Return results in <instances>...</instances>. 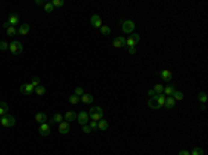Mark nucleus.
<instances>
[{
  "instance_id": "c756f323",
  "label": "nucleus",
  "mask_w": 208,
  "mask_h": 155,
  "mask_svg": "<svg viewBox=\"0 0 208 155\" xmlns=\"http://www.w3.org/2000/svg\"><path fill=\"white\" fill-rule=\"evenodd\" d=\"M153 90H154L157 94H162V91H164V86L158 83V85H155V86H154V89H153Z\"/></svg>"
},
{
  "instance_id": "7c9ffc66",
  "label": "nucleus",
  "mask_w": 208,
  "mask_h": 155,
  "mask_svg": "<svg viewBox=\"0 0 208 155\" xmlns=\"http://www.w3.org/2000/svg\"><path fill=\"white\" fill-rule=\"evenodd\" d=\"M100 29H101V33H103V35H106V36L111 33V28H110V26H106V25H103Z\"/></svg>"
},
{
  "instance_id": "412c9836",
  "label": "nucleus",
  "mask_w": 208,
  "mask_h": 155,
  "mask_svg": "<svg viewBox=\"0 0 208 155\" xmlns=\"http://www.w3.org/2000/svg\"><path fill=\"white\" fill-rule=\"evenodd\" d=\"M97 129L99 130H107L108 129V122L106 119H100L99 122H97Z\"/></svg>"
},
{
  "instance_id": "72a5a7b5",
  "label": "nucleus",
  "mask_w": 208,
  "mask_h": 155,
  "mask_svg": "<svg viewBox=\"0 0 208 155\" xmlns=\"http://www.w3.org/2000/svg\"><path fill=\"white\" fill-rule=\"evenodd\" d=\"M44 11L46 13H53L54 11V7L51 3H44Z\"/></svg>"
},
{
  "instance_id": "dca6fc26",
  "label": "nucleus",
  "mask_w": 208,
  "mask_h": 155,
  "mask_svg": "<svg viewBox=\"0 0 208 155\" xmlns=\"http://www.w3.org/2000/svg\"><path fill=\"white\" fill-rule=\"evenodd\" d=\"M35 119H36V122H39V123H46L47 122V115L44 114V112H38L35 115Z\"/></svg>"
},
{
  "instance_id": "79ce46f5",
  "label": "nucleus",
  "mask_w": 208,
  "mask_h": 155,
  "mask_svg": "<svg viewBox=\"0 0 208 155\" xmlns=\"http://www.w3.org/2000/svg\"><path fill=\"white\" fill-rule=\"evenodd\" d=\"M128 53H129V54H135V53H136V49H135V47H128Z\"/></svg>"
},
{
  "instance_id": "c9c22d12",
  "label": "nucleus",
  "mask_w": 208,
  "mask_h": 155,
  "mask_svg": "<svg viewBox=\"0 0 208 155\" xmlns=\"http://www.w3.org/2000/svg\"><path fill=\"white\" fill-rule=\"evenodd\" d=\"M135 44H136V42H135V40H133L130 36L126 39V46H128V47H135Z\"/></svg>"
},
{
  "instance_id": "6e6552de",
  "label": "nucleus",
  "mask_w": 208,
  "mask_h": 155,
  "mask_svg": "<svg viewBox=\"0 0 208 155\" xmlns=\"http://www.w3.org/2000/svg\"><path fill=\"white\" fill-rule=\"evenodd\" d=\"M71 126H69V122H61L58 123V133L60 134H67L69 133Z\"/></svg>"
},
{
  "instance_id": "f3484780",
  "label": "nucleus",
  "mask_w": 208,
  "mask_h": 155,
  "mask_svg": "<svg viewBox=\"0 0 208 155\" xmlns=\"http://www.w3.org/2000/svg\"><path fill=\"white\" fill-rule=\"evenodd\" d=\"M164 107L167 109H172L173 107H175V100H173V97L171 96V97H167V100H165V104Z\"/></svg>"
},
{
  "instance_id": "a18cd8bd",
  "label": "nucleus",
  "mask_w": 208,
  "mask_h": 155,
  "mask_svg": "<svg viewBox=\"0 0 208 155\" xmlns=\"http://www.w3.org/2000/svg\"><path fill=\"white\" fill-rule=\"evenodd\" d=\"M0 125H2V123H0Z\"/></svg>"
},
{
  "instance_id": "58836bf2",
  "label": "nucleus",
  "mask_w": 208,
  "mask_h": 155,
  "mask_svg": "<svg viewBox=\"0 0 208 155\" xmlns=\"http://www.w3.org/2000/svg\"><path fill=\"white\" fill-rule=\"evenodd\" d=\"M130 37H132V39L135 40V42H136V44L140 42V36L137 35V33H130Z\"/></svg>"
},
{
  "instance_id": "aec40b11",
  "label": "nucleus",
  "mask_w": 208,
  "mask_h": 155,
  "mask_svg": "<svg viewBox=\"0 0 208 155\" xmlns=\"http://www.w3.org/2000/svg\"><path fill=\"white\" fill-rule=\"evenodd\" d=\"M81 100H82V103H85V104H90V103H93V101H94V98H93L92 94L85 93L82 97H81Z\"/></svg>"
},
{
  "instance_id": "2eb2a0df",
  "label": "nucleus",
  "mask_w": 208,
  "mask_h": 155,
  "mask_svg": "<svg viewBox=\"0 0 208 155\" xmlns=\"http://www.w3.org/2000/svg\"><path fill=\"white\" fill-rule=\"evenodd\" d=\"M148 107H150L151 109H160L161 108L160 104H158V101H157V97H150L148 98Z\"/></svg>"
},
{
  "instance_id": "7ed1b4c3",
  "label": "nucleus",
  "mask_w": 208,
  "mask_h": 155,
  "mask_svg": "<svg viewBox=\"0 0 208 155\" xmlns=\"http://www.w3.org/2000/svg\"><path fill=\"white\" fill-rule=\"evenodd\" d=\"M8 50H10L14 55H18V54H21L22 53L24 47H22V43H20L18 40H14V42L8 43Z\"/></svg>"
},
{
  "instance_id": "f8f14e48",
  "label": "nucleus",
  "mask_w": 208,
  "mask_h": 155,
  "mask_svg": "<svg viewBox=\"0 0 208 155\" xmlns=\"http://www.w3.org/2000/svg\"><path fill=\"white\" fill-rule=\"evenodd\" d=\"M160 76H161L162 80H165V82H169V80L172 79V72H171V71H168V69H164V71H161V72H160Z\"/></svg>"
},
{
  "instance_id": "39448f33",
  "label": "nucleus",
  "mask_w": 208,
  "mask_h": 155,
  "mask_svg": "<svg viewBox=\"0 0 208 155\" xmlns=\"http://www.w3.org/2000/svg\"><path fill=\"white\" fill-rule=\"evenodd\" d=\"M20 91L22 94H25V96H29V94H32L35 91V87L31 85V83H22L21 87H20Z\"/></svg>"
},
{
  "instance_id": "6ab92c4d",
  "label": "nucleus",
  "mask_w": 208,
  "mask_h": 155,
  "mask_svg": "<svg viewBox=\"0 0 208 155\" xmlns=\"http://www.w3.org/2000/svg\"><path fill=\"white\" fill-rule=\"evenodd\" d=\"M63 119H64V115H61V114H56V115L53 116V119L50 121V123L49 125H54V123H61L63 122Z\"/></svg>"
},
{
  "instance_id": "a211bd4d",
  "label": "nucleus",
  "mask_w": 208,
  "mask_h": 155,
  "mask_svg": "<svg viewBox=\"0 0 208 155\" xmlns=\"http://www.w3.org/2000/svg\"><path fill=\"white\" fill-rule=\"evenodd\" d=\"M8 111V104L7 103H4V101H0V118L3 115H6Z\"/></svg>"
},
{
  "instance_id": "5701e85b",
  "label": "nucleus",
  "mask_w": 208,
  "mask_h": 155,
  "mask_svg": "<svg viewBox=\"0 0 208 155\" xmlns=\"http://www.w3.org/2000/svg\"><path fill=\"white\" fill-rule=\"evenodd\" d=\"M35 93L38 94V96H43L44 93H46V87L43 86V85H39V86L35 87Z\"/></svg>"
},
{
  "instance_id": "e433bc0d",
  "label": "nucleus",
  "mask_w": 208,
  "mask_h": 155,
  "mask_svg": "<svg viewBox=\"0 0 208 155\" xmlns=\"http://www.w3.org/2000/svg\"><path fill=\"white\" fill-rule=\"evenodd\" d=\"M0 50H2V51L8 50V43H7V42H3V40L0 42Z\"/></svg>"
},
{
  "instance_id": "f03ea898",
  "label": "nucleus",
  "mask_w": 208,
  "mask_h": 155,
  "mask_svg": "<svg viewBox=\"0 0 208 155\" xmlns=\"http://www.w3.org/2000/svg\"><path fill=\"white\" fill-rule=\"evenodd\" d=\"M0 123L4 127H11L15 125V118L13 115H10V114H6V115H3L0 118Z\"/></svg>"
},
{
  "instance_id": "c85d7f7f",
  "label": "nucleus",
  "mask_w": 208,
  "mask_h": 155,
  "mask_svg": "<svg viewBox=\"0 0 208 155\" xmlns=\"http://www.w3.org/2000/svg\"><path fill=\"white\" fill-rule=\"evenodd\" d=\"M51 4H53V7H63L65 4L64 0H53V1H50Z\"/></svg>"
},
{
  "instance_id": "ddd939ff",
  "label": "nucleus",
  "mask_w": 208,
  "mask_h": 155,
  "mask_svg": "<svg viewBox=\"0 0 208 155\" xmlns=\"http://www.w3.org/2000/svg\"><path fill=\"white\" fill-rule=\"evenodd\" d=\"M29 31H31V26H29V24H22V25L18 28L17 33H18V35H28Z\"/></svg>"
},
{
  "instance_id": "423d86ee",
  "label": "nucleus",
  "mask_w": 208,
  "mask_h": 155,
  "mask_svg": "<svg viewBox=\"0 0 208 155\" xmlns=\"http://www.w3.org/2000/svg\"><path fill=\"white\" fill-rule=\"evenodd\" d=\"M50 132H51V127L49 123H40V126H39V134L40 136H43V137H47V136H50Z\"/></svg>"
},
{
  "instance_id": "2f4dec72",
  "label": "nucleus",
  "mask_w": 208,
  "mask_h": 155,
  "mask_svg": "<svg viewBox=\"0 0 208 155\" xmlns=\"http://www.w3.org/2000/svg\"><path fill=\"white\" fill-rule=\"evenodd\" d=\"M7 35L8 36H15V35H17V29H15L14 26H8L7 28Z\"/></svg>"
},
{
  "instance_id": "0eeeda50",
  "label": "nucleus",
  "mask_w": 208,
  "mask_h": 155,
  "mask_svg": "<svg viewBox=\"0 0 208 155\" xmlns=\"http://www.w3.org/2000/svg\"><path fill=\"white\" fill-rule=\"evenodd\" d=\"M78 122L81 123V125H82V126H85V125H87V123H89V114H87L86 111H81L78 114Z\"/></svg>"
},
{
  "instance_id": "4c0bfd02",
  "label": "nucleus",
  "mask_w": 208,
  "mask_h": 155,
  "mask_svg": "<svg viewBox=\"0 0 208 155\" xmlns=\"http://www.w3.org/2000/svg\"><path fill=\"white\" fill-rule=\"evenodd\" d=\"M89 126H90V129H92V132H94V130H99V129H97V122H96V121H92V122H89Z\"/></svg>"
},
{
  "instance_id": "20e7f679",
  "label": "nucleus",
  "mask_w": 208,
  "mask_h": 155,
  "mask_svg": "<svg viewBox=\"0 0 208 155\" xmlns=\"http://www.w3.org/2000/svg\"><path fill=\"white\" fill-rule=\"evenodd\" d=\"M135 26H136V24H135L132 19L122 21V31H124L125 33H133V31H135Z\"/></svg>"
},
{
  "instance_id": "37998d69",
  "label": "nucleus",
  "mask_w": 208,
  "mask_h": 155,
  "mask_svg": "<svg viewBox=\"0 0 208 155\" xmlns=\"http://www.w3.org/2000/svg\"><path fill=\"white\" fill-rule=\"evenodd\" d=\"M178 155H190V152L187 151V150H182V151H179Z\"/></svg>"
},
{
  "instance_id": "9d476101",
  "label": "nucleus",
  "mask_w": 208,
  "mask_h": 155,
  "mask_svg": "<svg viewBox=\"0 0 208 155\" xmlns=\"http://www.w3.org/2000/svg\"><path fill=\"white\" fill-rule=\"evenodd\" d=\"M90 22H92V25H93L94 28H101V26H103V22H101L100 15H97V14H93V15H92V18H90Z\"/></svg>"
},
{
  "instance_id": "4468645a",
  "label": "nucleus",
  "mask_w": 208,
  "mask_h": 155,
  "mask_svg": "<svg viewBox=\"0 0 208 155\" xmlns=\"http://www.w3.org/2000/svg\"><path fill=\"white\" fill-rule=\"evenodd\" d=\"M175 90H176L175 86H172V85H168V86H164V91H162V94H164L165 97H167V96H168V97H171Z\"/></svg>"
},
{
  "instance_id": "f704fd0d",
  "label": "nucleus",
  "mask_w": 208,
  "mask_h": 155,
  "mask_svg": "<svg viewBox=\"0 0 208 155\" xmlns=\"http://www.w3.org/2000/svg\"><path fill=\"white\" fill-rule=\"evenodd\" d=\"M74 94H75V96H78V97H82L83 94H85V90H83L82 87H76V89H75V93H74Z\"/></svg>"
},
{
  "instance_id": "393cba45",
  "label": "nucleus",
  "mask_w": 208,
  "mask_h": 155,
  "mask_svg": "<svg viewBox=\"0 0 208 155\" xmlns=\"http://www.w3.org/2000/svg\"><path fill=\"white\" fill-rule=\"evenodd\" d=\"M190 155H204V150L200 147H194L193 151L190 152Z\"/></svg>"
},
{
  "instance_id": "c03bdc74",
  "label": "nucleus",
  "mask_w": 208,
  "mask_h": 155,
  "mask_svg": "<svg viewBox=\"0 0 208 155\" xmlns=\"http://www.w3.org/2000/svg\"><path fill=\"white\" fill-rule=\"evenodd\" d=\"M3 26H4V28H6V29H7L8 26H11V25H10V24H8V21H7V22H4V24H3Z\"/></svg>"
},
{
  "instance_id": "b1692460",
  "label": "nucleus",
  "mask_w": 208,
  "mask_h": 155,
  "mask_svg": "<svg viewBox=\"0 0 208 155\" xmlns=\"http://www.w3.org/2000/svg\"><path fill=\"white\" fill-rule=\"evenodd\" d=\"M172 97H173V100H178V101H180V100H183V93L182 91H178V90H175L173 91V94H172Z\"/></svg>"
},
{
  "instance_id": "a19ab883",
  "label": "nucleus",
  "mask_w": 208,
  "mask_h": 155,
  "mask_svg": "<svg viewBox=\"0 0 208 155\" xmlns=\"http://www.w3.org/2000/svg\"><path fill=\"white\" fill-rule=\"evenodd\" d=\"M157 96H158V94L155 93L153 89H151V90H148V97H157Z\"/></svg>"
},
{
  "instance_id": "f257e3e1",
  "label": "nucleus",
  "mask_w": 208,
  "mask_h": 155,
  "mask_svg": "<svg viewBox=\"0 0 208 155\" xmlns=\"http://www.w3.org/2000/svg\"><path fill=\"white\" fill-rule=\"evenodd\" d=\"M103 109L100 108V107H92L89 111V118L92 119V121H96V122H99L100 119H103Z\"/></svg>"
},
{
  "instance_id": "473e14b6",
  "label": "nucleus",
  "mask_w": 208,
  "mask_h": 155,
  "mask_svg": "<svg viewBox=\"0 0 208 155\" xmlns=\"http://www.w3.org/2000/svg\"><path fill=\"white\" fill-rule=\"evenodd\" d=\"M31 85H32L33 87L39 86V85H40V78H38V76H33L32 80H31Z\"/></svg>"
},
{
  "instance_id": "4be33fe9",
  "label": "nucleus",
  "mask_w": 208,
  "mask_h": 155,
  "mask_svg": "<svg viewBox=\"0 0 208 155\" xmlns=\"http://www.w3.org/2000/svg\"><path fill=\"white\" fill-rule=\"evenodd\" d=\"M18 22H20V17H18L17 14H11L10 17H8V24H10L11 26L17 25Z\"/></svg>"
},
{
  "instance_id": "9b49d317",
  "label": "nucleus",
  "mask_w": 208,
  "mask_h": 155,
  "mask_svg": "<svg viewBox=\"0 0 208 155\" xmlns=\"http://www.w3.org/2000/svg\"><path fill=\"white\" fill-rule=\"evenodd\" d=\"M76 118H78V114L74 111H67L64 114L65 122H74V121H76Z\"/></svg>"
},
{
  "instance_id": "ea45409f",
  "label": "nucleus",
  "mask_w": 208,
  "mask_h": 155,
  "mask_svg": "<svg viewBox=\"0 0 208 155\" xmlns=\"http://www.w3.org/2000/svg\"><path fill=\"white\" fill-rule=\"evenodd\" d=\"M82 130H83V133H92V129H90L89 123H87V125H85V126L82 127Z\"/></svg>"
},
{
  "instance_id": "a878e982",
  "label": "nucleus",
  "mask_w": 208,
  "mask_h": 155,
  "mask_svg": "<svg viewBox=\"0 0 208 155\" xmlns=\"http://www.w3.org/2000/svg\"><path fill=\"white\" fill-rule=\"evenodd\" d=\"M197 98L200 100V103L205 104V103H207V93H205V91H201V93H198Z\"/></svg>"
},
{
  "instance_id": "bb28decb",
  "label": "nucleus",
  "mask_w": 208,
  "mask_h": 155,
  "mask_svg": "<svg viewBox=\"0 0 208 155\" xmlns=\"http://www.w3.org/2000/svg\"><path fill=\"white\" fill-rule=\"evenodd\" d=\"M68 101L71 103V104H78L79 101H81V97H78V96H75V94H72V96H69V98H68Z\"/></svg>"
},
{
  "instance_id": "cd10ccee",
  "label": "nucleus",
  "mask_w": 208,
  "mask_h": 155,
  "mask_svg": "<svg viewBox=\"0 0 208 155\" xmlns=\"http://www.w3.org/2000/svg\"><path fill=\"white\" fill-rule=\"evenodd\" d=\"M165 100H167V97H165L164 94H158L157 96V101H158V104H160V107H164V104H165Z\"/></svg>"
},
{
  "instance_id": "1a4fd4ad",
  "label": "nucleus",
  "mask_w": 208,
  "mask_h": 155,
  "mask_svg": "<svg viewBox=\"0 0 208 155\" xmlns=\"http://www.w3.org/2000/svg\"><path fill=\"white\" fill-rule=\"evenodd\" d=\"M112 44H114V47H117V49L125 47L126 46V39L124 36H117L114 39V42H112Z\"/></svg>"
}]
</instances>
